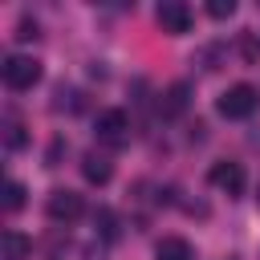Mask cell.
I'll list each match as a JSON object with an SVG mask.
<instances>
[{"label":"cell","instance_id":"1","mask_svg":"<svg viewBox=\"0 0 260 260\" xmlns=\"http://www.w3.org/2000/svg\"><path fill=\"white\" fill-rule=\"evenodd\" d=\"M0 77H4V85L8 89H32L37 81H41V61L37 57H24V53H12V57H4V65H0Z\"/></svg>","mask_w":260,"mask_h":260},{"label":"cell","instance_id":"2","mask_svg":"<svg viewBox=\"0 0 260 260\" xmlns=\"http://www.w3.org/2000/svg\"><path fill=\"white\" fill-rule=\"evenodd\" d=\"M256 102H260V93H256V85H248V81H236V85H228L219 98H215V110L223 114V118H248L252 110H256Z\"/></svg>","mask_w":260,"mask_h":260},{"label":"cell","instance_id":"3","mask_svg":"<svg viewBox=\"0 0 260 260\" xmlns=\"http://www.w3.org/2000/svg\"><path fill=\"white\" fill-rule=\"evenodd\" d=\"M45 215H49L53 223H73V219L85 215V199H81L77 191H69V187H57V191H49V199H45Z\"/></svg>","mask_w":260,"mask_h":260},{"label":"cell","instance_id":"4","mask_svg":"<svg viewBox=\"0 0 260 260\" xmlns=\"http://www.w3.org/2000/svg\"><path fill=\"white\" fill-rule=\"evenodd\" d=\"M93 134H98V142H106V146H122V142L130 138V118H126V110H102L98 122H93Z\"/></svg>","mask_w":260,"mask_h":260},{"label":"cell","instance_id":"5","mask_svg":"<svg viewBox=\"0 0 260 260\" xmlns=\"http://www.w3.org/2000/svg\"><path fill=\"white\" fill-rule=\"evenodd\" d=\"M207 183H211V187H219L223 195H244V187H248L244 162H232V158H223V162H211V171H207Z\"/></svg>","mask_w":260,"mask_h":260},{"label":"cell","instance_id":"6","mask_svg":"<svg viewBox=\"0 0 260 260\" xmlns=\"http://www.w3.org/2000/svg\"><path fill=\"white\" fill-rule=\"evenodd\" d=\"M154 20H158V28H162V32L183 37V32L191 28V8H187L183 0H162V4H158V12H154Z\"/></svg>","mask_w":260,"mask_h":260},{"label":"cell","instance_id":"7","mask_svg":"<svg viewBox=\"0 0 260 260\" xmlns=\"http://www.w3.org/2000/svg\"><path fill=\"white\" fill-rule=\"evenodd\" d=\"M81 175H85V183L106 187V183H110V175H114V162H110L102 150H85V154H81Z\"/></svg>","mask_w":260,"mask_h":260},{"label":"cell","instance_id":"8","mask_svg":"<svg viewBox=\"0 0 260 260\" xmlns=\"http://www.w3.org/2000/svg\"><path fill=\"white\" fill-rule=\"evenodd\" d=\"M187 93H191V85L187 81H175L162 98H158V110H162V118H179L183 110H187Z\"/></svg>","mask_w":260,"mask_h":260},{"label":"cell","instance_id":"9","mask_svg":"<svg viewBox=\"0 0 260 260\" xmlns=\"http://www.w3.org/2000/svg\"><path fill=\"white\" fill-rule=\"evenodd\" d=\"M154 260H195V256H191V244L183 236H162L154 244Z\"/></svg>","mask_w":260,"mask_h":260},{"label":"cell","instance_id":"10","mask_svg":"<svg viewBox=\"0 0 260 260\" xmlns=\"http://www.w3.org/2000/svg\"><path fill=\"white\" fill-rule=\"evenodd\" d=\"M28 252H32V240H28L24 232L8 228V232H4V260H24Z\"/></svg>","mask_w":260,"mask_h":260},{"label":"cell","instance_id":"11","mask_svg":"<svg viewBox=\"0 0 260 260\" xmlns=\"http://www.w3.org/2000/svg\"><path fill=\"white\" fill-rule=\"evenodd\" d=\"M24 142H28V134H24L20 118L16 114H4V146L8 150H24Z\"/></svg>","mask_w":260,"mask_h":260},{"label":"cell","instance_id":"12","mask_svg":"<svg viewBox=\"0 0 260 260\" xmlns=\"http://www.w3.org/2000/svg\"><path fill=\"white\" fill-rule=\"evenodd\" d=\"M24 195H28V191H24V183L8 179V183H4V211H8V215H12V211H20V207H24Z\"/></svg>","mask_w":260,"mask_h":260},{"label":"cell","instance_id":"13","mask_svg":"<svg viewBox=\"0 0 260 260\" xmlns=\"http://www.w3.org/2000/svg\"><path fill=\"white\" fill-rule=\"evenodd\" d=\"M93 228L102 232V240H118V215H114L110 207H102V211L93 215Z\"/></svg>","mask_w":260,"mask_h":260},{"label":"cell","instance_id":"14","mask_svg":"<svg viewBox=\"0 0 260 260\" xmlns=\"http://www.w3.org/2000/svg\"><path fill=\"white\" fill-rule=\"evenodd\" d=\"M232 12H236V0H211V4H207V16H211V20H228Z\"/></svg>","mask_w":260,"mask_h":260},{"label":"cell","instance_id":"15","mask_svg":"<svg viewBox=\"0 0 260 260\" xmlns=\"http://www.w3.org/2000/svg\"><path fill=\"white\" fill-rule=\"evenodd\" d=\"M37 37H41V32H37V20L24 16V20L16 24V41H37Z\"/></svg>","mask_w":260,"mask_h":260},{"label":"cell","instance_id":"16","mask_svg":"<svg viewBox=\"0 0 260 260\" xmlns=\"http://www.w3.org/2000/svg\"><path fill=\"white\" fill-rule=\"evenodd\" d=\"M57 154H61V138L49 146V154H45V167H57Z\"/></svg>","mask_w":260,"mask_h":260},{"label":"cell","instance_id":"17","mask_svg":"<svg viewBox=\"0 0 260 260\" xmlns=\"http://www.w3.org/2000/svg\"><path fill=\"white\" fill-rule=\"evenodd\" d=\"M256 203H260V195H256Z\"/></svg>","mask_w":260,"mask_h":260}]
</instances>
